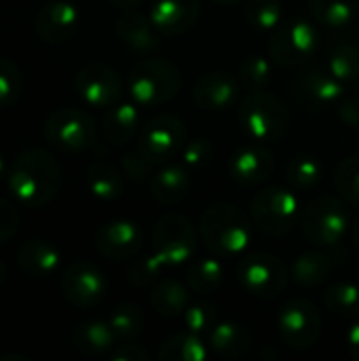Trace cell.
I'll return each mask as SVG.
<instances>
[{
	"label": "cell",
	"mask_w": 359,
	"mask_h": 361,
	"mask_svg": "<svg viewBox=\"0 0 359 361\" xmlns=\"http://www.w3.org/2000/svg\"><path fill=\"white\" fill-rule=\"evenodd\" d=\"M61 167L40 148H30L17 154L6 173L8 190L21 205L28 207H42L51 203L61 190Z\"/></svg>",
	"instance_id": "1"
},
{
	"label": "cell",
	"mask_w": 359,
	"mask_h": 361,
	"mask_svg": "<svg viewBox=\"0 0 359 361\" xmlns=\"http://www.w3.org/2000/svg\"><path fill=\"white\" fill-rule=\"evenodd\" d=\"M199 237L214 256L231 258L243 254L254 237L252 218L233 203L209 205L199 220Z\"/></svg>",
	"instance_id": "2"
},
{
	"label": "cell",
	"mask_w": 359,
	"mask_h": 361,
	"mask_svg": "<svg viewBox=\"0 0 359 361\" xmlns=\"http://www.w3.org/2000/svg\"><path fill=\"white\" fill-rule=\"evenodd\" d=\"M239 123L254 142L279 140L290 123L288 106L273 93L248 91L239 102Z\"/></svg>",
	"instance_id": "3"
},
{
	"label": "cell",
	"mask_w": 359,
	"mask_h": 361,
	"mask_svg": "<svg viewBox=\"0 0 359 361\" xmlns=\"http://www.w3.org/2000/svg\"><path fill=\"white\" fill-rule=\"evenodd\" d=\"M182 72L167 59H144L129 74V95L138 106H161L178 95Z\"/></svg>",
	"instance_id": "4"
},
{
	"label": "cell",
	"mask_w": 359,
	"mask_h": 361,
	"mask_svg": "<svg viewBox=\"0 0 359 361\" xmlns=\"http://www.w3.org/2000/svg\"><path fill=\"white\" fill-rule=\"evenodd\" d=\"M303 207L294 192L284 186L260 190L250 205V218L256 231L267 237H284L300 220Z\"/></svg>",
	"instance_id": "5"
},
{
	"label": "cell",
	"mask_w": 359,
	"mask_h": 361,
	"mask_svg": "<svg viewBox=\"0 0 359 361\" xmlns=\"http://www.w3.org/2000/svg\"><path fill=\"white\" fill-rule=\"evenodd\" d=\"M300 226L305 237L324 247H334L343 241L349 228V214L341 199L336 197H317L300 214Z\"/></svg>",
	"instance_id": "6"
},
{
	"label": "cell",
	"mask_w": 359,
	"mask_h": 361,
	"mask_svg": "<svg viewBox=\"0 0 359 361\" xmlns=\"http://www.w3.org/2000/svg\"><path fill=\"white\" fill-rule=\"evenodd\" d=\"M237 281L241 290L256 298H277L288 286L286 264L269 252H252L239 260Z\"/></svg>",
	"instance_id": "7"
},
{
	"label": "cell",
	"mask_w": 359,
	"mask_h": 361,
	"mask_svg": "<svg viewBox=\"0 0 359 361\" xmlns=\"http://www.w3.org/2000/svg\"><path fill=\"white\" fill-rule=\"evenodd\" d=\"M320 51V32L305 19L279 23L269 42V55L279 66H303Z\"/></svg>",
	"instance_id": "8"
},
{
	"label": "cell",
	"mask_w": 359,
	"mask_h": 361,
	"mask_svg": "<svg viewBox=\"0 0 359 361\" xmlns=\"http://www.w3.org/2000/svg\"><path fill=\"white\" fill-rule=\"evenodd\" d=\"M44 137L49 146L61 152H83L97 140L93 118L78 108H59L44 123Z\"/></svg>",
	"instance_id": "9"
},
{
	"label": "cell",
	"mask_w": 359,
	"mask_h": 361,
	"mask_svg": "<svg viewBox=\"0 0 359 361\" xmlns=\"http://www.w3.org/2000/svg\"><path fill=\"white\" fill-rule=\"evenodd\" d=\"M277 332L290 349H311L322 334V313L309 298H292L277 315Z\"/></svg>",
	"instance_id": "10"
},
{
	"label": "cell",
	"mask_w": 359,
	"mask_h": 361,
	"mask_svg": "<svg viewBox=\"0 0 359 361\" xmlns=\"http://www.w3.org/2000/svg\"><path fill=\"white\" fill-rule=\"evenodd\" d=\"M186 144V127L174 114H157L140 127L138 150L150 163H165L182 152Z\"/></svg>",
	"instance_id": "11"
},
{
	"label": "cell",
	"mask_w": 359,
	"mask_h": 361,
	"mask_svg": "<svg viewBox=\"0 0 359 361\" xmlns=\"http://www.w3.org/2000/svg\"><path fill=\"white\" fill-rule=\"evenodd\" d=\"M157 252L165 258L167 267H178L190 260L197 247V231L182 214H165L152 235Z\"/></svg>",
	"instance_id": "12"
},
{
	"label": "cell",
	"mask_w": 359,
	"mask_h": 361,
	"mask_svg": "<svg viewBox=\"0 0 359 361\" xmlns=\"http://www.w3.org/2000/svg\"><path fill=\"white\" fill-rule=\"evenodd\" d=\"M76 95L93 108H110L121 99V74L106 63H87L74 76Z\"/></svg>",
	"instance_id": "13"
},
{
	"label": "cell",
	"mask_w": 359,
	"mask_h": 361,
	"mask_svg": "<svg viewBox=\"0 0 359 361\" xmlns=\"http://www.w3.org/2000/svg\"><path fill=\"white\" fill-rule=\"evenodd\" d=\"M61 294L78 309L95 307L106 296V277L91 262H72L61 275Z\"/></svg>",
	"instance_id": "14"
},
{
	"label": "cell",
	"mask_w": 359,
	"mask_h": 361,
	"mask_svg": "<svg viewBox=\"0 0 359 361\" xmlns=\"http://www.w3.org/2000/svg\"><path fill=\"white\" fill-rule=\"evenodd\" d=\"M292 89L300 104L313 110H324L339 106L345 93V82H341L330 70L309 68L294 78Z\"/></svg>",
	"instance_id": "15"
},
{
	"label": "cell",
	"mask_w": 359,
	"mask_h": 361,
	"mask_svg": "<svg viewBox=\"0 0 359 361\" xmlns=\"http://www.w3.org/2000/svg\"><path fill=\"white\" fill-rule=\"evenodd\" d=\"M93 245L108 260H131L142 250V231L129 220H112L95 231Z\"/></svg>",
	"instance_id": "16"
},
{
	"label": "cell",
	"mask_w": 359,
	"mask_h": 361,
	"mask_svg": "<svg viewBox=\"0 0 359 361\" xmlns=\"http://www.w3.org/2000/svg\"><path fill=\"white\" fill-rule=\"evenodd\" d=\"M80 13L68 0H51L47 2L34 19L36 36L47 44L66 42L78 27Z\"/></svg>",
	"instance_id": "17"
},
{
	"label": "cell",
	"mask_w": 359,
	"mask_h": 361,
	"mask_svg": "<svg viewBox=\"0 0 359 361\" xmlns=\"http://www.w3.org/2000/svg\"><path fill=\"white\" fill-rule=\"evenodd\" d=\"M273 171L275 157L258 144H248L239 148L229 161V176L235 184L241 186H258L267 182Z\"/></svg>",
	"instance_id": "18"
},
{
	"label": "cell",
	"mask_w": 359,
	"mask_h": 361,
	"mask_svg": "<svg viewBox=\"0 0 359 361\" xmlns=\"http://www.w3.org/2000/svg\"><path fill=\"white\" fill-rule=\"evenodd\" d=\"M193 99L201 110H226L239 99V80L226 72H207L195 82Z\"/></svg>",
	"instance_id": "19"
},
{
	"label": "cell",
	"mask_w": 359,
	"mask_h": 361,
	"mask_svg": "<svg viewBox=\"0 0 359 361\" xmlns=\"http://www.w3.org/2000/svg\"><path fill=\"white\" fill-rule=\"evenodd\" d=\"M201 13V0H152L150 21L165 36H180L190 30Z\"/></svg>",
	"instance_id": "20"
},
{
	"label": "cell",
	"mask_w": 359,
	"mask_h": 361,
	"mask_svg": "<svg viewBox=\"0 0 359 361\" xmlns=\"http://www.w3.org/2000/svg\"><path fill=\"white\" fill-rule=\"evenodd\" d=\"M59 264H61V254L51 241L32 239L17 250V267L23 275L32 279L51 277L53 273H57Z\"/></svg>",
	"instance_id": "21"
},
{
	"label": "cell",
	"mask_w": 359,
	"mask_h": 361,
	"mask_svg": "<svg viewBox=\"0 0 359 361\" xmlns=\"http://www.w3.org/2000/svg\"><path fill=\"white\" fill-rule=\"evenodd\" d=\"M140 129V110L135 102H123L108 108L102 121V135L110 146H125Z\"/></svg>",
	"instance_id": "22"
},
{
	"label": "cell",
	"mask_w": 359,
	"mask_h": 361,
	"mask_svg": "<svg viewBox=\"0 0 359 361\" xmlns=\"http://www.w3.org/2000/svg\"><path fill=\"white\" fill-rule=\"evenodd\" d=\"M116 34L121 36V40L127 47H131L133 51H140V53H150L161 47L159 30L154 27L150 17H146L142 13H133V11L125 13L116 21Z\"/></svg>",
	"instance_id": "23"
},
{
	"label": "cell",
	"mask_w": 359,
	"mask_h": 361,
	"mask_svg": "<svg viewBox=\"0 0 359 361\" xmlns=\"http://www.w3.org/2000/svg\"><path fill=\"white\" fill-rule=\"evenodd\" d=\"M207 343L209 349L220 355V357H229V360H237L243 357L252 351V336L245 328L233 324V322H218L212 332L207 334Z\"/></svg>",
	"instance_id": "24"
},
{
	"label": "cell",
	"mask_w": 359,
	"mask_h": 361,
	"mask_svg": "<svg viewBox=\"0 0 359 361\" xmlns=\"http://www.w3.org/2000/svg\"><path fill=\"white\" fill-rule=\"evenodd\" d=\"M70 341L85 355H102L114 347L116 336H114L108 322L87 319V322H80L72 328Z\"/></svg>",
	"instance_id": "25"
},
{
	"label": "cell",
	"mask_w": 359,
	"mask_h": 361,
	"mask_svg": "<svg viewBox=\"0 0 359 361\" xmlns=\"http://www.w3.org/2000/svg\"><path fill=\"white\" fill-rule=\"evenodd\" d=\"M188 188H190V176L180 165L163 167L154 176V180L150 184L152 199L157 203H161V205H176V203H180L188 195Z\"/></svg>",
	"instance_id": "26"
},
{
	"label": "cell",
	"mask_w": 359,
	"mask_h": 361,
	"mask_svg": "<svg viewBox=\"0 0 359 361\" xmlns=\"http://www.w3.org/2000/svg\"><path fill=\"white\" fill-rule=\"evenodd\" d=\"M85 180H87L89 192L99 201H114L123 195L121 171L104 159H95L89 163Z\"/></svg>",
	"instance_id": "27"
},
{
	"label": "cell",
	"mask_w": 359,
	"mask_h": 361,
	"mask_svg": "<svg viewBox=\"0 0 359 361\" xmlns=\"http://www.w3.org/2000/svg\"><path fill=\"white\" fill-rule=\"evenodd\" d=\"M190 305V294L188 288L182 286L176 279H161L154 283L150 292V307L161 315V317H180Z\"/></svg>",
	"instance_id": "28"
},
{
	"label": "cell",
	"mask_w": 359,
	"mask_h": 361,
	"mask_svg": "<svg viewBox=\"0 0 359 361\" xmlns=\"http://www.w3.org/2000/svg\"><path fill=\"white\" fill-rule=\"evenodd\" d=\"M334 267V256L324 252H305L292 262V279L303 288L322 286Z\"/></svg>",
	"instance_id": "29"
},
{
	"label": "cell",
	"mask_w": 359,
	"mask_h": 361,
	"mask_svg": "<svg viewBox=\"0 0 359 361\" xmlns=\"http://www.w3.org/2000/svg\"><path fill=\"white\" fill-rule=\"evenodd\" d=\"M224 279V267L218 258H199L193 260L186 273V283L188 288L199 294V296H209L214 294Z\"/></svg>",
	"instance_id": "30"
},
{
	"label": "cell",
	"mask_w": 359,
	"mask_h": 361,
	"mask_svg": "<svg viewBox=\"0 0 359 361\" xmlns=\"http://www.w3.org/2000/svg\"><path fill=\"white\" fill-rule=\"evenodd\" d=\"M207 357V347L199 334L182 332L163 341L159 349L161 361H203Z\"/></svg>",
	"instance_id": "31"
},
{
	"label": "cell",
	"mask_w": 359,
	"mask_h": 361,
	"mask_svg": "<svg viewBox=\"0 0 359 361\" xmlns=\"http://www.w3.org/2000/svg\"><path fill=\"white\" fill-rule=\"evenodd\" d=\"M315 19L326 27H347L358 17L355 0H311Z\"/></svg>",
	"instance_id": "32"
},
{
	"label": "cell",
	"mask_w": 359,
	"mask_h": 361,
	"mask_svg": "<svg viewBox=\"0 0 359 361\" xmlns=\"http://www.w3.org/2000/svg\"><path fill=\"white\" fill-rule=\"evenodd\" d=\"M108 324L116 336V341H123V343H131L135 341L142 330H144V313L138 305H131V302H123L118 305L110 317H108Z\"/></svg>",
	"instance_id": "33"
},
{
	"label": "cell",
	"mask_w": 359,
	"mask_h": 361,
	"mask_svg": "<svg viewBox=\"0 0 359 361\" xmlns=\"http://www.w3.org/2000/svg\"><path fill=\"white\" fill-rule=\"evenodd\" d=\"M328 70L341 82H353L359 78V47L351 42H336L328 55Z\"/></svg>",
	"instance_id": "34"
},
{
	"label": "cell",
	"mask_w": 359,
	"mask_h": 361,
	"mask_svg": "<svg viewBox=\"0 0 359 361\" xmlns=\"http://www.w3.org/2000/svg\"><path fill=\"white\" fill-rule=\"evenodd\" d=\"M326 309L339 317H355L359 315V288L351 281L332 283L324 294Z\"/></svg>",
	"instance_id": "35"
},
{
	"label": "cell",
	"mask_w": 359,
	"mask_h": 361,
	"mask_svg": "<svg viewBox=\"0 0 359 361\" xmlns=\"http://www.w3.org/2000/svg\"><path fill=\"white\" fill-rule=\"evenodd\" d=\"M324 176V165L311 154H298L288 163V182L296 190H311Z\"/></svg>",
	"instance_id": "36"
},
{
	"label": "cell",
	"mask_w": 359,
	"mask_h": 361,
	"mask_svg": "<svg viewBox=\"0 0 359 361\" xmlns=\"http://www.w3.org/2000/svg\"><path fill=\"white\" fill-rule=\"evenodd\" d=\"M243 13L252 27L260 32H273L281 23L284 6L281 0H248Z\"/></svg>",
	"instance_id": "37"
},
{
	"label": "cell",
	"mask_w": 359,
	"mask_h": 361,
	"mask_svg": "<svg viewBox=\"0 0 359 361\" xmlns=\"http://www.w3.org/2000/svg\"><path fill=\"white\" fill-rule=\"evenodd\" d=\"M239 82L248 91H262L271 82V59L262 55H250L239 66Z\"/></svg>",
	"instance_id": "38"
},
{
	"label": "cell",
	"mask_w": 359,
	"mask_h": 361,
	"mask_svg": "<svg viewBox=\"0 0 359 361\" xmlns=\"http://www.w3.org/2000/svg\"><path fill=\"white\" fill-rule=\"evenodd\" d=\"M334 186L351 205H359V157H347L334 173Z\"/></svg>",
	"instance_id": "39"
},
{
	"label": "cell",
	"mask_w": 359,
	"mask_h": 361,
	"mask_svg": "<svg viewBox=\"0 0 359 361\" xmlns=\"http://www.w3.org/2000/svg\"><path fill=\"white\" fill-rule=\"evenodd\" d=\"M23 93V76L15 61L0 57V108H11Z\"/></svg>",
	"instance_id": "40"
},
{
	"label": "cell",
	"mask_w": 359,
	"mask_h": 361,
	"mask_svg": "<svg viewBox=\"0 0 359 361\" xmlns=\"http://www.w3.org/2000/svg\"><path fill=\"white\" fill-rule=\"evenodd\" d=\"M165 267H167L165 258H163L159 252H154V254H150V256H144L142 260H135V262L129 267V271H127V281H129L131 286H135V288H146V286L154 283V281L161 277V273L165 271Z\"/></svg>",
	"instance_id": "41"
},
{
	"label": "cell",
	"mask_w": 359,
	"mask_h": 361,
	"mask_svg": "<svg viewBox=\"0 0 359 361\" xmlns=\"http://www.w3.org/2000/svg\"><path fill=\"white\" fill-rule=\"evenodd\" d=\"M182 317H184L188 332L203 336V334H209L212 328L218 324V309L212 302H195V305H188Z\"/></svg>",
	"instance_id": "42"
},
{
	"label": "cell",
	"mask_w": 359,
	"mask_h": 361,
	"mask_svg": "<svg viewBox=\"0 0 359 361\" xmlns=\"http://www.w3.org/2000/svg\"><path fill=\"white\" fill-rule=\"evenodd\" d=\"M214 159V146L209 140L205 137H197V140H190L188 144H184L182 148V161H184V167L197 171V169H203L205 165H209V161Z\"/></svg>",
	"instance_id": "43"
},
{
	"label": "cell",
	"mask_w": 359,
	"mask_h": 361,
	"mask_svg": "<svg viewBox=\"0 0 359 361\" xmlns=\"http://www.w3.org/2000/svg\"><path fill=\"white\" fill-rule=\"evenodd\" d=\"M17 228H19V212H17V207L11 201L0 199V245L6 243L8 239H13Z\"/></svg>",
	"instance_id": "44"
},
{
	"label": "cell",
	"mask_w": 359,
	"mask_h": 361,
	"mask_svg": "<svg viewBox=\"0 0 359 361\" xmlns=\"http://www.w3.org/2000/svg\"><path fill=\"white\" fill-rule=\"evenodd\" d=\"M121 165H123L125 176H129L131 180H146V176L150 173V165L152 163L140 150H135V152L125 154Z\"/></svg>",
	"instance_id": "45"
},
{
	"label": "cell",
	"mask_w": 359,
	"mask_h": 361,
	"mask_svg": "<svg viewBox=\"0 0 359 361\" xmlns=\"http://www.w3.org/2000/svg\"><path fill=\"white\" fill-rule=\"evenodd\" d=\"M110 361H150V353L140 345L125 343V345H121L118 349L112 351Z\"/></svg>",
	"instance_id": "46"
},
{
	"label": "cell",
	"mask_w": 359,
	"mask_h": 361,
	"mask_svg": "<svg viewBox=\"0 0 359 361\" xmlns=\"http://www.w3.org/2000/svg\"><path fill=\"white\" fill-rule=\"evenodd\" d=\"M339 116L349 125V127H359V95L347 97L339 102Z\"/></svg>",
	"instance_id": "47"
},
{
	"label": "cell",
	"mask_w": 359,
	"mask_h": 361,
	"mask_svg": "<svg viewBox=\"0 0 359 361\" xmlns=\"http://www.w3.org/2000/svg\"><path fill=\"white\" fill-rule=\"evenodd\" d=\"M347 347H349L351 357L359 361V322L353 324L347 332Z\"/></svg>",
	"instance_id": "48"
},
{
	"label": "cell",
	"mask_w": 359,
	"mask_h": 361,
	"mask_svg": "<svg viewBox=\"0 0 359 361\" xmlns=\"http://www.w3.org/2000/svg\"><path fill=\"white\" fill-rule=\"evenodd\" d=\"M116 8H125V11H129V8H133V6H140L144 0H110Z\"/></svg>",
	"instance_id": "49"
},
{
	"label": "cell",
	"mask_w": 359,
	"mask_h": 361,
	"mask_svg": "<svg viewBox=\"0 0 359 361\" xmlns=\"http://www.w3.org/2000/svg\"><path fill=\"white\" fill-rule=\"evenodd\" d=\"M351 233H353V241H355V247L359 250V216L355 218L353 226H351Z\"/></svg>",
	"instance_id": "50"
},
{
	"label": "cell",
	"mask_w": 359,
	"mask_h": 361,
	"mask_svg": "<svg viewBox=\"0 0 359 361\" xmlns=\"http://www.w3.org/2000/svg\"><path fill=\"white\" fill-rule=\"evenodd\" d=\"M8 173V165H6V161H4V157L0 154V180L4 178Z\"/></svg>",
	"instance_id": "51"
},
{
	"label": "cell",
	"mask_w": 359,
	"mask_h": 361,
	"mask_svg": "<svg viewBox=\"0 0 359 361\" xmlns=\"http://www.w3.org/2000/svg\"><path fill=\"white\" fill-rule=\"evenodd\" d=\"M4 279H6V267H4V262L0 260V286L4 283Z\"/></svg>",
	"instance_id": "52"
},
{
	"label": "cell",
	"mask_w": 359,
	"mask_h": 361,
	"mask_svg": "<svg viewBox=\"0 0 359 361\" xmlns=\"http://www.w3.org/2000/svg\"><path fill=\"white\" fill-rule=\"evenodd\" d=\"M214 2H218V4H235L239 0H214Z\"/></svg>",
	"instance_id": "53"
}]
</instances>
